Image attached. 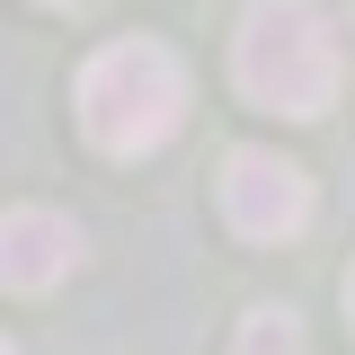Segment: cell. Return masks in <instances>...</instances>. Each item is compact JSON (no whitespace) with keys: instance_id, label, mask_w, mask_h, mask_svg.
Segmentation results:
<instances>
[{"instance_id":"cell-2","label":"cell","mask_w":355,"mask_h":355,"mask_svg":"<svg viewBox=\"0 0 355 355\" xmlns=\"http://www.w3.org/2000/svg\"><path fill=\"white\" fill-rule=\"evenodd\" d=\"M187 125V62L151 36H125L107 53H89L80 71V133L107 160H142Z\"/></svg>"},{"instance_id":"cell-3","label":"cell","mask_w":355,"mask_h":355,"mask_svg":"<svg viewBox=\"0 0 355 355\" xmlns=\"http://www.w3.org/2000/svg\"><path fill=\"white\" fill-rule=\"evenodd\" d=\"M222 222L240 240H293L311 222V178L284 160V151H231L222 160Z\"/></svg>"},{"instance_id":"cell-6","label":"cell","mask_w":355,"mask_h":355,"mask_svg":"<svg viewBox=\"0 0 355 355\" xmlns=\"http://www.w3.org/2000/svg\"><path fill=\"white\" fill-rule=\"evenodd\" d=\"M347 320H355V275H347Z\"/></svg>"},{"instance_id":"cell-8","label":"cell","mask_w":355,"mask_h":355,"mask_svg":"<svg viewBox=\"0 0 355 355\" xmlns=\"http://www.w3.org/2000/svg\"><path fill=\"white\" fill-rule=\"evenodd\" d=\"M0 355H18V347H9V338H0Z\"/></svg>"},{"instance_id":"cell-7","label":"cell","mask_w":355,"mask_h":355,"mask_svg":"<svg viewBox=\"0 0 355 355\" xmlns=\"http://www.w3.org/2000/svg\"><path fill=\"white\" fill-rule=\"evenodd\" d=\"M44 9H71V0H44Z\"/></svg>"},{"instance_id":"cell-1","label":"cell","mask_w":355,"mask_h":355,"mask_svg":"<svg viewBox=\"0 0 355 355\" xmlns=\"http://www.w3.org/2000/svg\"><path fill=\"white\" fill-rule=\"evenodd\" d=\"M338 71H347V53H338V27H329L320 0H249L240 9L231 80H240L249 107L311 125V116L338 107Z\"/></svg>"},{"instance_id":"cell-5","label":"cell","mask_w":355,"mask_h":355,"mask_svg":"<svg viewBox=\"0 0 355 355\" xmlns=\"http://www.w3.org/2000/svg\"><path fill=\"white\" fill-rule=\"evenodd\" d=\"M231 355H311V347H302V329H293V311H249Z\"/></svg>"},{"instance_id":"cell-4","label":"cell","mask_w":355,"mask_h":355,"mask_svg":"<svg viewBox=\"0 0 355 355\" xmlns=\"http://www.w3.org/2000/svg\"><path fill=\"white\" fill-rule=\"evenodd\" d=\"M80 266V231L44 205H9L0 214V293H53Z\"/></svg>"}]
</instances>
